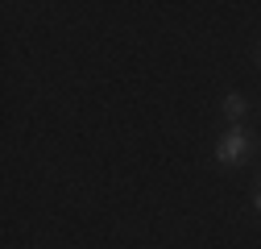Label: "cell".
<instances>
[{"instance_id":"2","label":"cell","mask_w":261,"mask_h":249,"mask_svg":"<svg viewBox=\"0 0 261 249\" xmlns=\"http://www.w3.org/2000/svg\"><path fill=\"white\" fill-rule=\"evenodd\" d=\"M220 112L232 120V124H241V120H245V112H249V104H245V96H241V91H228V96L220 100Z\"/></svg>"},{"instance_id":"1","label":"cell","mask_w":261,"mask_h":249,"mask_svg":"<svg viewBox=\"0 0 261 249\" xmlns=\"http://www.w3.org/2000/svg\"><path fill=\"white\" fill-rule=\"evenodd\" d=\"M249 150H253V133L245 124H232V129H224L220 141H216V162L220 166H241L249 158Z\"/></svg>"},{"instance_id":"3","label":"cell","mask_w":261,"mask_h":249,"mask_svg":"<svg viewBox=\"0 0 261 249\" xmlns=\"http://www.w3.org/2000/svg\"><path fill=\"white\" fill-rule=\"evenodd\" d=\"M253 208L261 212V183H257V195H253Z\"/></svg>"},{"instance_id":"4","label":"cell","mask_w":261,"mask_h":249,"mask_svg":"<svg viewBox=\"0 0 261 249\" xmlns=\"http://www.w3.org/2000/svg\"><path fill=\"white\" fill-rule=\"evenodd\" d=\"M257 62H261V54H257Z\"/></svg>"}]
</instances>
